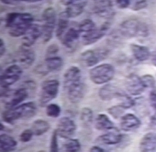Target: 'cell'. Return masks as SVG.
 Returning a JSON list of instances; mask_svg holds the SVG:
<instances>
[{
	"label": "cell",
	"instance_id": "cell-1",
	"mask_svg": "<svg viewBox=\"0 0 156 152\" xmlns=\"http://www.w3.org/2000/svg\"><path fill=\"white\" fill-rule=\"evenodd\" d=\"M33 16L29 13L11 12L5 18V27L9 35L18 37L23 36L34 22Z\"/></svg>",
	"mask_w": 156,
	"mask_h": 152
},
{
	"label": "cell",
	"instance_id": "cell-2",
	"mask_svg": "<svg viewBox=\"0 0 156 152\" xmlns=\"http://www.w3.org/2000/svg\"><path fill=\"white\" fill-rule=\"evenodd\" d=\"M37 107L33 102H29L13 108L8 109L2 113L3 121L13 123L18 119H28L35 115Z\"/></svg>",
	"mask_w": 156,
	"mask_h": 152
},
{
	"label": "cell",
	"instance_id": "cell-3",
	"mask_svg": "<svg viewBox=\"0 0 156 152\" xmlns=\"http://www.w3.org/2000/svg\"><path fill=\"white\" fill-rule=\"evenodd\" d=\"M1 97L5 107L8 109L13 108L17 107L22 102L25 101L29 96V91L23 86L14 90L3 88Z\"/></svg>",
	"mask_w": 156,
	"mask_h": 152
},
{
	"label": "cell",
	"instance_id": "cell-4",
	"mask_svg": "<svg viewBox=\"0 0 156 152\" xmlns=\"http://www.w3.org/2000/svg\"><path fill=\"white\" fill-rule=\"evenodd\" d=\"M147 31L145 25L140 23L137 19H130L121 23L118 33L121 37L130 39L137 35L146 36Z\"/></svg>",
	"mask_w": 156,
	"mask_h": 152
},
{
	"label": "cell",
	"instance_id": "cell-5",
	"mask_svg": "<svg viewBox=\"0 0 156 152\" xmlns=\"http://www.w3.org/2000/svg\"><path fill=\"white\" fill-rule=\"evenodd\" d=\"M115 68L111 64L104 63L97 65L90 71V77L92 83L96 84H103L114 78Z\"/></svg>",
	"mask_w": 156,
	"mask_h": 152
},
{
	"label": "cell",
	"instance_id": "cell-6",
	"mask_svg": "<svg viewBox=\"0 0 156 152\" xmlns=\"http://www.w3.org/2000/svg\"><path fill=\"white\" fill-rule=\"evenodd\" d=\"M42 18L44 24L42 27L43 42L48 43L52 38L56 23V12L52 7H49L43 12Z\"/></svg>",
	"mask_w": 156,
	"mask_h": 152
},
{
	"label": "cell",
	"instance_id": "cell-7",
	"mask_svg": "<svg viewBox=\"0 0 156 152\" xmlns=\"http://www.w3.org/2000/svg\"><path fill=\"white\" fill-rule=\"evenodd\" d=\"M59 81L57 80H48L44 81L41 86L39 95V104L42 107L57 97L59 91Z\"/></svg>",
	"mask_w": 156,
	"mask_h": 152
},
{
	"label": "cell",
	"instance_id": "cell-8",
	"mask_svg": "<svg viewBox=\"0 0 156 152\" xmlns=\"http://www.w3.org/2000/svg\"><path fill=\"white\" fill-rule=\"evenodd\" d=\"M22 69L18 65H12L6 68L1 73L0 85L2 88H8L20 79Z\"/></svg>",
	"mask_w": 156,
	"mask_h": 152
},
{
	"label": "cell",
	"instance_id": "cell-9",
	"mask_svg": "<svg viewBox=\"0 0 156 152\" xmlns=\"http://www.w3.org/2000/svg\"><path fill=\"white\" fill-rule=\"evenodd\" d=\"M108 54L109 51L104 49L88 50L81 53L80 61L84 66L91 67L106 58Z\"/></svg>",
	"mask_w": 156,
	"mask_h": 152
},
{
	"label": "cell",
	"instance_id": "cell-10",
	"mask_svg": "<svg viewBox=\"0 0 156 152\" xmlns=\"http://www.w3.org/2000/svg\"><path fill=\"white\" fill-rule=\"evenodd\" d=\"M110 27L111 23L107 21L104 22L99 28H97L90 32L81 35L82 43L86 46L96 43L107 34Z\"/></svg>",
	"mask_w": 156,
	"mask_h": 152
},
{
	"label": "cell",
	"instance_id": "cell-11",
	"mask_svg": "<svg viewBox=\"0 0 156 152\" xmlns=\"http://www.w3.org/2000/svg\"><path fill=\"white\" fill-rule=\"evenodd\" d=\"M64 88L67 90L69 100L73 104L80 102L84 97L85 86L82 80L71 83Z\"/></svg>",
	"mask_w": 156,
	"mask_h": 152
},
{
	"label": "cell",
	"instance_id": "cell-12",
	"mask_svg": "<svg viewBox=\"0 0 156 152\" xmlns=\"http://www.w3.org/2000/svg\"><path fill=\"white\" fill-rule=\"evenodd\" d=\"M76 129V125L72 119L68 117H63L58 123V135L63 139H70L75 133Z\"/></svg>",
	"mask_w": 156,
	"mask_h": 152
},
{
	"label": "cell",
	"instance_id": "cell-13",
	"mask_svg": "<svg viewBox=\"0 0 156 152\" xmlns=\"http://www.w3.org/2000/svg\"><path fill=\"white\" fill-rule=\"evenodd\" d=\"M125 86L128 93L132 95H139L146 89L142 82L141 77L135 74H130L126 77Z\"/></svg>",
	"mask_w": 156,
	"mask_h": 152
},
{
	"label": "cell",
	"instance_id": "cell-14",
	"mask_svg": "<svg viewBox=\"0 0 156 152\" xmlns=\"http://www.w3.org/2000/svg\"><path fill=\"white\" fill-rule=\"evenodd\" d=\"M35 51L30 49L22 46L16 56V61L20 63V67L23 69H28L35 61Z\"/></svg>",
	"mask_w": 156,
	"mask_h": 152
},
{
	"label": "cell",
	"instance_id": "cell-15",
	"mask_svg": "<svg viewBox=\"0 0 156 152\" xmlns=\"http://www.w3.org/2000/svg\"><path fill=\"white\" fill-rule=\"evenodd\" d=\"M92 11L99 16L107 19L113 17L115 13L113 8V3L111 1H95L92 7Z\"/></svg>",
	"mask_w": 156,
	"mask_h": 152
},
{
	"label": "cell",
	"instance_id": "cell-16",
	"mask_svg": "<svg viewBox=\"0 0 156 152\" xmlns=\"http://www.w3.org/2000/svg\"><path fill=\"white\" fill-rule=\"evenodd\" d=\"M42 27L39 24L33 23L22 39V46L30 48L34 44L36 41L42 37Z\"/></svg>",
	"mask_w": 156,
	"mask_h": 152
},
{
	"label": "cell",
	"instance_id": "cell-17",
	"mask_svg": "<svg viewBox=\"0 0 156 152\" xmlns=\"http://www.w3.org/2000/svg\"><path fill=\"white\" fill-rule=\"evenodd\" d=\"M80 36L81 34L78 28H70L65 34L62 40V42L67 49L70 51L74 50L77 45Z\"/></svg>",
	"mask_w": 156,
	"mask_h": 152
},
{
	"label": "cell",
	"instance_id": "cell-18",
	"mask_svg": "<svg viewBox=\"0 0 156 152\" xmlns=\"http://www.w3.org/2000/svg\"><path fill=\"white\" fill-rule=\"evenodd\" d=\"M140 152H156V133L150 132L142 137L139 143Z\"/></svg>",
	"mask_w": 156,
	"mask_h": 152
},
{
	"label": "cell",
	"instance_id": "cell-19",
	"mask_svg": "<svg viewBox=\"0 0 156 152\" xmlns=\"http://www.w3.org/2000/svg\"><path fill=\"white\" fill-rule=\"evenodd\" d=\"M140 125L141 121L134 114H127L121 118V128L123 131L130 132L136 130Z\"/></svg>",
	"mask_w": 156,
	"mask_h": 152
},
{
	"label": "cell",
	"instance_id": "cell-20",
	"mask_svg": "<svg viewBox=\"0 0 156 152\" xmlns=\"http://www.w3.org/2000/svg\"><path fill=\"white\" fill-rule=\"evenodd\" d=\"M108 131L106 133L98 138L100 142L108 145H116L121 142L123 136L118 129L114 127Z\"/></svg>",
	"mask_w": 156,
	"mask_h": 152
},
{
	"label": "cell",
	"instance_id": "cell-21",
	"mask_svg": "<svg viewBox=\"0 0 156 152\" xmlns=\"http://www.w3.org/2000/svg\"><path fill=\"white\" fill-rule=\"evenodd\" d=\"M69 16L65 11L62 12L58 16L56 34L58 39L61 41L65 34L68 30L69 25Z\"/></svg>",
	"mask_w": 156,
	"mask_h": 152
},
{
	"label": "cell",
	"instance_id": "cell-22",
	"mask_svg": "<svg viewBox=\"0 0 156 152\" xmlns=\"http://www.w3.org/2000/svg\"><path fill=\"white\" fill-rule=\"evenodd\" d=\"M87 4L86 1H72L71 4L67 6L66 12L69 18H76L81 14Z\"/></svg>",
	"mask_w": 156,
	"mask_h": 152
},
{
	"label": "cell",
	"instance_id": "cell-23",
	"mask_svg": "<svg viewBox=\"0 0 156 152\" xmlns=\"http://www.w3.org/2000/svg\"><path fill=\"white\" fill-rule=\"evenodd\" d=\"M130 49L134 58L139 62L146 61L150 57L151 53L149 48L146 46L137 44H132L130 45Z\"/></svg>",
	"mask_w": 156,
	"mask_h": 152
},
{
	"label": "cell",
	"instance_id": "cell-24",
	"mask_svg": "<svg viewBox=\"0 0 156 152\" xmlns=\"http://www.w3.org/2000/svg\"><path fill=\"white\" fill-rule=\"evenodd\" d=\"M17 146V142L14 138L7 134L0 136V152H12Z\"/></svg>",
	"mask_w": 156,
	"mask_h": 152
},
{
	"label": "cell",
	"instance_id": "cell-25",
	"mask_svg": "<svg viewBox=\"0 0 156 152\" xmlns=\"http://www.w3.org/2000/svg\"><path fill=\"white\" fill-rule=\"evenodd\" d=\"M120 92L116 87L111 84H107L99 90V96L103 101H111L117 98Z\"/></svg>",
	"mask_w": 156,
	"mask_h": 152
},
{
	"label": "cell",
	"instance_id": "cell-26",
	"mask_svg": "<svg viewBox=\"0 0 156 152\" xmlns=\"http://www.w3.org/2000/svg\"><path fill=\"white\" fill-rule=\"evenodd\" d=\"M95 126L99 130H108L114 128V123L111 121L107 115L99 114L95 119Z\"/></svg>",
	"mask_w": 156,
	"mask_h": 152
},
{
	"label": "cell",
	"instance_id": "cell-27",
	"mask_svg": "<svg viewBox=\"0 0 156 152\" xmlns=\"http://www.w3.org/2000/svg\"><path fill=\"white\" fill-rule=\"evenodd\" d=\"M63 65V59L58 56L46 58L45 60V69L47 72L58 71L62 69Z\"/></svg>",
	"mask_w": 156,
	"mask_h": 152
},
{
	"label": "cell",
	"instance_id": "cell-28",
	"mask_svg": "<svg viewBox=\"0 0 156 152\" xmlns=\"http://www.w3.org/2000/svg\"><path fill=\"white\" fill-rule=\"evenodd\" d=\"M50 126L47 121L37 119L34 121L31 126V130L35 136H41L49 130Z\"/></svg>",
	"mask_w": 156,
	"mask_h": 152
},
{
	"label": "cell",
	"instance_id": "cell-29",
	"mask_svg": "<svg viewBox=\"0 0 156 152\" xmlns=\"http://www.w3.org/2000/svg\"><path fill=\"white\" fill-rule=\"evenodd\" d=\"M93 112L91 109L85 107L81 109L80 119L82 123L86 127H90L93 122Z\"/></svg>",
	"mask_w": 156,
	"mask_h": 152
},
{
	"label": "cell",
	"instance_id": "cell-30",
	"mask_svg": "<svg viewBox=\"0 0 156 152\" xmlns=\"http://www.w3.org/2000/svg\"><path fill=\"white\" fill-rule=\"evenodd\" d=\"M97 27L95 23L92 20L86 19L79 23L78 26V30L80 31L81 35L86 33L90 32L96 29Z\"/></svg>",
	"mask_w": 156,
	"mask_h": 152
},
{
	"label": "cell",
	"instance_id": "cell-31",
	"mask_svg": "<svg viewBox=\"0 0 156 152\" xmlns=\"http://www.w3.org/2000/svg\"><path fill=\"white\" fill-rule=\"evenodd\" d=\"M66 152H79L81 150V144L77 139H70L63 145Z\"/></svg>",
	"mask_w": 156,
	"mask_h": 152
},
{
	"label": "cell",
	"instance_id": "cell-32",
	"mask_svg": "<svg viewBox=\"0 0 156 152\" xmlns=\"http://www.w3.org/2000/svg\"><path fill=\"white\" fill-rule=\"evenodd\" d=\"M117 98L119 99L121 102L120 105L124 109H128L132 107L135 105V101L127 94L124 93L123 92H120L118 95Z\"/></svg>",
	"mask_w": 156,
	"mask_h": 152
},
{
	"label": "cell",
	"instance_id": "cell-33",
	"mask_svg": "<svg viewBox=\"0 0 156 152\" xmlns=\"http://www.w3.org/2000/svg\"><path fill=\"white\" fill-rule=\"evenodd\" d=\"M61 108L56 104H50L46 107V115L51 118H57L60 116L61 113Z\"/></svg>",
	"mask_w": 156,
	"mask_h": 152
},
{
	"label": "cell",
	"instance_id": "cell-34",
	"mask_svg": "<svg viewBox=\"0 0 156 152\" xmlns=\"http://www.w3.org/2000/svg\"><path fill=\"white\" fill-rule=\"evenodd\" d=\"M125 109L123 108L120 105H114L108 109V113L114 117L115 119H118L122 116Z\"/></svg>",
	"mask_w": 156,
	"mask_h": 152
},
{
	"label": "cell",
	"instance_id": "cell-35",
	"mask_svg": "<svg viewBox=\"0 0 156 152\" xmlns=\"http://www.w3.org/2000/svg\"><path fill=\"white\" fill-rule=\"evenodd\" d=\"M149 101L151 108L154 110V114L151 118V122L156 125V91H152L149 95Z\"/></svg>",
	"mask_w": 156,
	"mask_h": 152
},
{
	"label": "cell",
	"instance_id": "cell-36",
	"mask_svg": "<svg viewBox=\"0 0 156 152\" xmlns=\"http://www.w3.org/2000/svg\"><path fill=\"white\" fill-rule=\"evenodd\" d=\"M58 133L57 129L54 130L51 136L50 143L49 152H59L58 145Z\"/></svg>",
	"mask_w": 156,
	"mask_h": 152
},
{
	"label": "cell",
	"instance_id": "cell-37",
	"mask_svg": "<svg viewBox=\"0 0 156 152\" xmlns=\"http://www.w3.org/2000/svg\"><path fill=\"white\" fill-rule=\"evenodd\" d=\"M143 84L146 88H153L156 86V79L154 77L150 74H146L141 77Z\"/></svg>",
	"mask_w": 156,
	"mask_h": 152
},
{
	"label": "cell",
	"instance_id": "cell-38",
	"mask_svg": "<svg viewBox=\"0 0 156 152\" xmlns=\"http://www.w3.org/2000/svg\"><path fill=\"white\" fill-rule=\"evenodd\" d=\"M58 51H59V47L57 44H51L47 48L46 56V58L56 56Z\"/></svg>",
	"mask_w": 156,
	"mask_h": 152
},
{
	"label": "cell",
	"instance_id": "cell-39",
	"mask_svg": "<svg viewBox=\"0 0 156 152\" xmlns=\"http://www.w3.org/2000/svg\"><path fill=\"white\" fill-rule=\"evenodd\" d=\"M34 135L33 133V132L31 129H25L22 132L21 134L20 135V139L22 142L27 143L32 139Z\"/></svg>",
	"mask_w": 156,
	"mask_h": 152
},
{
	"label": "cell",
	"instance_id": "cell-40",
	"mask_svg": "<svg viewBox=\"0 0 156 152\" xmlns=\"http://www.w3.org/2000/svg\"><path fill=\"white\" fill-rule=\"evenodd\" d=\"M147 2L146 1H136L134 4L133 5L132 9L135 11H140L141 9H143L147 7Z\"/></svg>",
	"mask_w": 156,
	"mask_h": 152
},
{
	"label": "cell",
	"instance_id": "cell-41",
	"mask_svg": "<svg viewBox=\"0 0 156 152\" xmlns=\"http://www.w3.org/2000/svg\"><path fill=\"white\" fill-rule=\"evenodd\" d=\"M116 4L117 7L120 9H125L129 7L130 1L128 0H119L116 1Z\"/></svg>",
	"mask_w": 156,
	"mask_h": 152
},
{
	"label": "cell",
	"instance_id": "cell-42",
	"mask_svg": "<svg viewBox=\"0 0 156 152\" xmlns=\"http://www.w3.org/2000/svg\"><path fill=\"white\" fill-rule=\"evenodd\" d=\"M6 51L5 44L2 39H0V57L2 58Z\"/></svg>",
	"mask_w": 156,
	"mask_h": 152
},
{
	"label": "cell",
	"instance_id": "cell-43",
	"mask_svg": "<svg viewBox=\"0 0 156 152\" xmlns=\"http://www.w3.org/2000/svg\"><path fill=\"white\" fill-rule=\"evenodd\" d=\"M90 152H105V151L101 147L98 146H92V147L90 149Z\"/></svg>",
	"mask_w": 156,
	"mask_h": 152
},
{
	"label": "cell",
	"instance_id": "cell-44",
	"mask_svg": "<svg viewBox=\"0 0 156 152\" xmlns=\"http://www.w3.org/2000/svg\"><path fill=\"white\" fill-rule=\"evenodd\" d=\"M151 62L153 65L156 67V52H155L153 56H152V58H151Z\"/></svg>",
	"mask_w": 156,
	"mask_h": 152
},
{
	"label": "cell",
	"instance_id": "cell-45",
	"mask_svg": "<svg viewBox=\"0 0 156 152\" xmlns=\"http://www.w3.org/2000/svg\"><path fill=\"white\" fill-rule=\"evenodd\" d=\"M38 152H45V151H44V150H41V151H39Z\"/></svg>",
	"mask_w": 156,
	"mask_h": 152
}]
</instances>
